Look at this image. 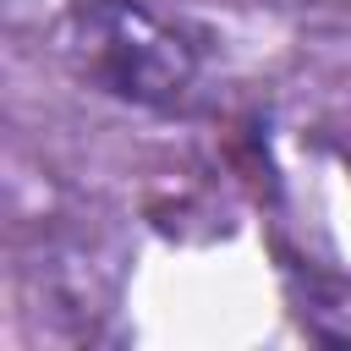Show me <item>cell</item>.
Returning a JSON list of instances; mask_svg holds the SVG:
<instances>
[{
    "label": "cell",
    "instance_id": "1",
    "mask_svg": "<svg viewBox=\"0 0 351 351\" xmlns=\"http://www.w3.org/2000/svg\"><path fill=\"white\" fill-rule=\"evenodd\" d=\"M77 60L93 88L137 110L186 115L203 93L197 38L143 0H88L77 11Z\"/></svg>",
    "mask_w": 351,
    "mask_h": 351
}]
</instances>
